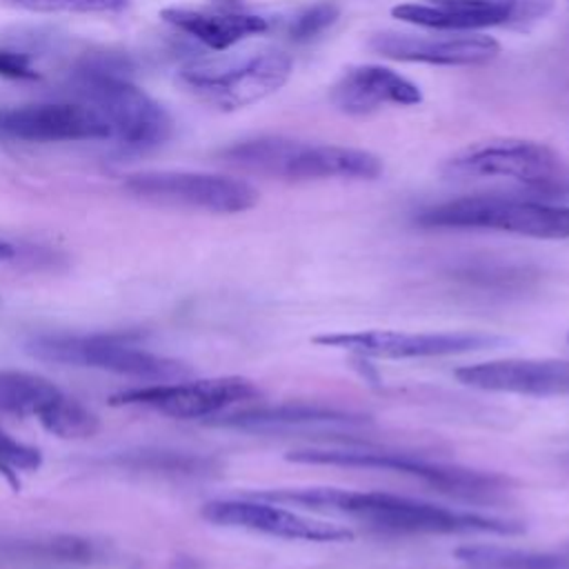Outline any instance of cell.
<instances>
[{"instance_id":"obj_14","label":"cell","mask_w":569,"mask_h":569,"mask_svg":"<svg viewBox=\"0 0 569 569\" xmlns=\"http://www.w3.org/2000/svg\"><path fill=\"white\" fill-rule=\"evenodd\" d=\"M0 133L27 142L111 140L104 118L82 100L36 102L0 109Z\"/></svg>"},{"instance_id":"obj_25","label":"cell","mask_w":569,"mask_h":569,"mask_svg":"<svg viewBox=\"0 0 569 569\" xmlns=\"http://www.w3.org/2000/svg\"><path fill=\"white\" fill-rule=\"evenodd\" d=\"M11 9L33 13H120L131 0H0Z\"/></svg>"},{"instance_id":"obj_31","label":"cell","mask_w":569,"mask_h":569,"mask_svg":"<svg viewBox=\"0 0 569 569\" xmlns=\"http://www.w3.org/2000/svg\"><path fill=\"white\" fill-rule=\"evenodd\" d=\"M567 340H569V333H567Z\"/></svg>"},{"instance_id":"obj_21","label":"cell","mask_w":569,"mask_h":569,"mask_svg":"<svg viewBox=\"0 0 569 569\" xmlns=\"http://www.w3.org/2000/svg\"><path fill=\"white\" fill-rule=\"evenodd\" d=\"M456 558L471 569H569V542L547 551L496 545H465Z\"/></svg>"},{"instance_id":"obj_4","label":"cell","mask_w":569,"mask_h":569,"mask_svg":"<svg viewBox=\"0 0 569 569\" xmlns=\"http://www.w3.org/2000/svg\"><path fill=\"white\" fill-rule=\"evenodd\" d=\"M289 462L298 465H329V467H358V469H382L400 476L416 478L442 493L462 500H496L509 491L511 480L496 473L471 469L465 465H451L442 460H431L420 453L389 451V449H320L307 447L287 453Z\"/></svg>"},{"instance_id":"obj_28","label":"cell","mask_w":569,"mask_h":569,"mask_svg":"<svg viewBox=\"0 0 569 569\" xmlns=\"http://www.w3.org/2000/svg\"><path fill=\"white\" fill-rule=\"evenodd\" d=\"M38 76L40 73L27 53L13 51V49H0V78L36 80Z\"/></svg>"},{"instance_id":"obj_5","label":"cell","mask_w":569,"mask_h":569,"mask_svg":"<svg viewBox=\"0 0 569 569\" xmlns=\"http://www.w3.org/2000/svg\"><path fill=\"white\" fill-rule=\"evenodd\" d=\"M413 222L425 229H487L516 236L569 238V204L513 196H462L420 209Z\"/></svg>"},{"instance_id":"obj_30","label":"cell","mask_w":569,"mask_h":569,"mask_svg":"<svg viewBox=\"0 0 569 569\" xmlns=\"http://www.w3.org/2000/svg\"><path fill=\"white\" fill-rule=\"evenodd\" d=\"M216 4H220V7H224V9H236V7H240V0H213Z\"/></svg>"},{"instance_id":"obj_23","label":"cell","mask_w":569,"mask_h":569,"mask_svg":"<svg viewBox=\"0 0 569 569\" xmlns=\"http://www.w3.org/2000/svg\"><path fill=\"white\" fill-rule=\"evenodd\" d=\"M109 462L133 471H153L180 478H207L220 471V462L204 453L169 451V449H142L113 456Z\"/></svg>"},{"instance_id":"obj_6","label":"cell","mask_w":569,"mask_h":569,"mask_svg":"<svg viewBox=\"0 0 569 569\" xmlns=\"http://www.w3.org/2000/svg\"><path fill=\"white\" fill-rule=\"evenodd\" d=\"M442 173L449 180H511L525 189L569 196V164L551 147L531 140L478 142L451 156Z\"/></svg>"},{"instance_id":"obj_20","label":"cell","mask_w":569,"mask_h":569,"mask_svg":"<svg viewBox=\"0 0 569 569\" xmlns=\"http://www.w3.org/2000/svg\"><path fill=\"white\" fill-rule=\"evenodd\" d=\"M447 278L462 289L505 298L533 289L536 282L540 280V271L522 262L471 258L449 267Z\"/></svg>"},{"instance_id":"obj_11","label":"cell","mask_w":569,"mask_h":569,"mask_svg":"<svg viewBox=\"0 0 569 569\" xmlns=\"http://www.w3.org/2000/svg\"><path fill=\"white\" fill-rule=\"evenodd\" d=\"M260 398V389L240 376L204 378L189 382L149 385L120 391L109 398L113 407H144L171 418H213L224 409Z\"/></svg>"},{"instance_id":"obj_8","label":"cell","mask_w":569,"mask_h":569,"mask_svg":"<svg viewBox=\"0 0 569 569\" xmlns=\"http://www.w3.org/2000/svg\"><path fill=\"white\" fill-rule=\"evenodd\" d=\"M24 347L38 360L91 367L140 380H182L191 373L184 362L158 356L116 333H38Z\"/></svg>"},{"instance_id":"obj_1","label":"cell","mask_w":569,"mask_h":569,"mask_svg":"<svg viewBox=\"0 0 569 569\" xmlns=\"http://www.w3.org/2000/svg\"><path fill=\"white\" fill-rule=\"evenodd\" d=\"M269 502L305 507L313 511H331L360 520L373 529L391 533H493L520 536V520L458 511L427 500L396 496L385 491H351L336 487L305 489H267L251 493Z\"/></svg>"},{"instance_id":"obj_16","label":"cell","mask_w":569,"mask_h":569,"mask_svg":"<svg viewBox=\"0 0 569 569\" xmlns=\"http://www.w3.org/2000/svg\"><path fill=\"white\" fill-rule=\"evenodd\" d=\"M453 376L458 382L480 391L569 396V360H491L465 365Z\"/></svg>"},{"instance_id":"obj_15","label":"cell","mask_w":569,"mask_h":569,"mask_svg":"<svg viewBox=\"0 0 569 569\" xmlns=\"http://www.w3.org/2000/svg\"><path fill=\"white\" fill-rule=\"evenodd\" d=\"M369 47L389 60L427 62L445 67L485 64L500 53V42L480 33L453 36H418V33H376Z\"/></svg>"},{"instance_id":"obj_3","label":"cell","mask_w":569,"mask_h":569,"mask_svg":"<svg viewBox=\"0 0 569 569\" xmlns=\"http://www.w3.org/2000/svg\"><path fill=\"white\" fill-rule=\"evenodd\" d=\"M220 158L249 173L282 180H376L382 162L376 153L340 144H311L282 136L238 140L220 151Z\"/></svg>"},{"instance_id":"obj_22","label":"cell","mask_w":569,"mask_h":569,"mask_svg":"<svg viewBox=\"0 0 569 569\" xmlns=\"http://www.w3.org/2000/svg\"><path fill=\"white\" fill-rule=\"evenodd\" d=\"M64 396L49 378L20 369H0V413L38 420Z\"/></svg>"},{"instance_id":"obj_27","label":"cell","mask_w":569,"mask_h":569,"mask_svg":"<svg viewBox=\"0 0 569 569\" xmlns=\"http://www.w3.org/2000/svg\"><path fill=\"white\" fill-rule=\"evenodd\" d=\"M340 18V7L333 0H320L293 16L289 24V36L293 42H309L325 33Z\"/></svg>"},{"instance_id":"obj_29","label":"cell","mask_w":569,"mask_h":569,"mask_svg":"<svg viewBox=\"0 0 569 569\" xmlns=\"http://www.w3.org/2000/svg\"><path fill=\"white\" fill-rule=\"evenodd\" d=\"M18 253H20V249H18L13 242H9V240H2V238H0V262H4V260H13Z\"/></svg>"},{"instance_id":"obj_24","label":"cell","mask_w":569,"mask_h":569,"mask_svg":"<svg viewBox=\"0 0 569 569\" xmlns=\"http://www.w3.org/2000/svg\"><path fill=\"white\" fill-rule=\"evenodd\" d=\"M40 425L60 438H91L100 429V418L71 396H62L42 418Z\"/></svg>"},{"instance_id":"obj_7","label":"cell","mask_w":569,"mask_h":569,"mask_svg":"<svg viewBox=\"0 0 569 569\" xmlns=\"http://www.w3.org/2000/svg\"><path fill=\"white\" fill-rule=\"evenodd\" d=\"M293 62L280 49L191 62L178 71V84L216 109H240L276 93L291 76Z\"/></svg>"},{"instance_id":"obj_13","label":"cell","mask_w":569,"mask_h":569,"mask_svg":"<svg viewBox=\"0 0 569 569\" xmlns=\"http://www.w3.org/2000/svg\"><path fill=\"white\" fill-rule=\"evenodd\" d=\"M202 518L218 527H233L258 531L284 540H309V542H340L351 540L353 531L342 525L313 520L278 507L256 496L233 498V500H211L202 505Z\"/></svg>"},{"instance_id":"obj_10","label":"cell","mask_w":569,"mask_h":569,"mask_svg":"<svg viewBox=\"0 0 569 569\" xmlns=\"http://www.w3.org/2000/svg\"><path fill=\"white\" fill-rule=\"evenodd\" d=\"M311 342L320 347L351 351L356 356L407 360V358L462 356V353L500 347L507 340L502 336L480 333V331L407 333V331H393V329H371V331H349V333L347 331L320 333V336H313Z\"/></svg>"},{"instance_id":"obj_9","label":"cell","mask_w":569,"mask_h":569,"mask_svg":"<svg viewBox=\"0 0 569 569\" xmlns=\"http://www.w3.org/2000/svg\"><path fill=\"white\" fill-rule=\"evenodd\" d=\"M124 191L151 204L209 213H240L258 202L249 182L202 171H138L124 178Z\"/></svg>"},{"instance_id":"obj_17","label":"cell","mask_w":569,"mask_h":569,"mask_svg":"<svg viewBox=\"0 0 569 569\" xmlns=\"http://www.w3.org/2000/svg\"><path fill=\"white\" fill-rule=\"evenodd\" d=\"M369 416L333 405L320 402H282L249 407L242 411L224 413L211 420V425L251 431V433H289V431H320L367 425Z\"/></svg>"},{"instance_id":"obj_26","label":"cell","mask_w":569,"mask_h":569,"mask_svg":"<svg viewBox=\"0 0 569 569\" xmlns=\"http://www.w3.org/2000/svg\"><path fill=\"white\" fill-rule=\"evenodd\" d=\"M42 465V453L38 447L16 440L7 431L0 429V476L18 491L20 473L36 471Z\"/></svg>"},{"instance_id":"obj_18","label":"cell","mask_w":569,"mask_h":569,"mask_svg":"<svg viewBox=\"0 0 569 569\" xmlns=\"http://www.w3.org/2000/svg\"><path fill=\"white\" fill-rule=\"evenodd\" d=\"M422 100L416 82L380 64H358L347 69L331 89V104L349 116L371 113L385 104L411 107Z\"/></svg>"},{"instance_id":"obj_12","label":"cell","mask_w":569,"mask_h":569,"mask_svg":"<svg viewBox=\"0 0 569 569\" xmlns=\"http://www.w3.org/2000/svg\"><path fill=\"white\" fill-rule=\"evenodd\" d=\"M551 0H420L391 9L393 18L440 31H478L542 18Z\"/></svg>"},{"instance_id":"obj_2","label":"cell","mask_w":569,"mask_h":569,"mask_svg":"<svg viewBox=\"0 0 569 569\" xmlns=\"http://www.w3.org/2000/svg\"><path fill=\"white\" fill-rule=\"evenodd\" d=\"M129 69L124 58H84L71 73V91L104 118L111 140L133 151H149L169 140L173 120L158 100L129 80Z\"/></svg>"},{"instance_id":"obj_19","label":"cell","mask_w":569,"mask_h":569,"mask_svg":"<svg viewBox=\"0 0 569 569\" xmlns=\"http://www.w3.org/2000/svg\"><path fill=\"white\" fill-rule=\"evenodd\" d=\"M160 18L213 51H224L240 40L260 36L269 29V20L264 16L233 9L213 11L193 7H167L160 11Z\"/></svg>"}]
</instances>
